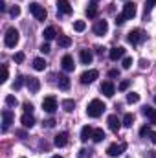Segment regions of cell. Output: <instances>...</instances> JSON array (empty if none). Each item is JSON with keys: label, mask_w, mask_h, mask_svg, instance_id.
I'll return each mask as SVG.
<instances>
[{"label": "cell", "mask_w": 156, "mask_h": 158, "mask_svg": "<svg viewBox=\"0 0 156 158\" xmlns=\"http://www.w3.org/2000/svg\"><path fill=\"white\" fill-rule=\"evenodd\" d=\"M42 35H44V39H46V40H51V39H55L57 31H55V28H53V26H48V28L44 30V33H42Z\"/></svg>", "instance_id": "603a6c76"}, {"label": "cell", "mask_w": 156, "mask_h": 158, "mask_svg": "<svg viewBox=\"0 0 156 158\" xmlns=\"http://www.w3.org/2000/svg\"><path fill=\"white\" fill-rule=\"evenodd\" d=\"M154 103H156V96H154Z\"/></svg>", "instance_id": "db71d44e"}, {"label": "cell", "mask_w": 156, "mask_h": 158, "mask_svg": "<svg viewBox=\"0 0 156 158\" xmlns=\"http://www.w3.org/2000/svg\"><path fill=\"white\" fill-rule=\"evenodd\" d=\"M51 158H63V156H51Z\"/></svg>", "instance_id": "f5cc1de1"}, {"label": "cell", "mask_w": 156, "mask_h": 158, "mask_svg": "<svg viewBox=\"0 0 156 158\" xmlns=\"http://www.w3.org/2000/svg\"><path fill=\"white\" fill-rule=\"evenodd\" d=\"M127 20H130V19H134L136 17V4L134 2H127L125 6H123V13H121Z\"/></svg>", "instance_id": "ba28073f"}, {"label": "cell", "mask_w": 156, "mask_h": 158, "mask_svg": "<svg viewBox=\"0 0 156 158\" xmlns=\"http://www.w3.org/2000/svg\"><path fill=\"white\" fill-rule=\"evenodd\" d=\"M130 66H132V57H125V59H123V68L129 70Z\"/></svg>", "instance_id": "d590c367"}, {"label": "cell", "mask_w": 156, "mask_h": 158, "mask_svg": "<svg viewBox=\"0 0 156 158\" xmlns=\"http://www.w3.org/2000/svg\"><path fill=\"white\" fill-rule=\"evenodd\" d=\"M129 86H130V81H129V79H125V81H121V83H119V86H117V88H119V90H127Z\"/></svg>", "instance_id": "74e56055"}, {"label": "cell", "mask_w": 156, "mask_h": 158, "mask_svg": "<svg viewBox=\"0 0 156 158\" xmlns=\"http://www.w3.org/2000/svg\"><path fill=\"white\" fill-rule=\"evenodd\" d=\"M9 15H11V17H18V15H20V7H18V6H13V7L9 9Z\"/></svg>", "instance_id": "e575fe53"}, {"label": "cell", "mask_w": 156, "mask_h": 158, "mask_svg": "<svg viewBox=\"0 0 156 158\" xmlns=\"http://www.w3.org/2000/svg\"><path fill=\"white\" fill-rule=\"evenodd\" d=\"M92 136H94V129L90 125H84L81 129V142H88V138H92Z\"/></svg>", "instance_id": "ffe728a7"}, {"label": "cell", "mask_w": 156, "mask_h": 158, "mask_svg": "<svg viewBox=\"0 0 156 158\" xmlns=\"http://www.w3.org/2000/svg\"><path fill=\"white\" fill-rule=\"evenodd\" d=\"M153 110H154L153 107H143V110H142V112H143V116H149V118H151V114H153Z\"/></svg>", "instance_id": "ab89813d"}, {"label": "cell", "mask_w": 156, "mask_h": 158, "mask_svg": "<svg viewBox=\"0 0 156 158\" xmlns=\"http://www.w3.org/2000/svg\"><path fill=\"white\" fill-rule=\"evenodd\" d=\"M61 66H63L64 72H74V68H76V64H74V57H72V55H64L63 61H61Z\"/></svg>", "instance_id": "4fadbf2b"}, {"label": "cell", "mask_w": 156, "mask_h": 158, "mask_svg": "<svg viewBox=\"0 0 156 158\" xmlns=\"http://www.w3.org/2000/svg\"><path fill=\"white\" fill-rule=\"evenodd\" d=\"M119 76V70H110L109 72V77H117Z\"/></svg>", "instance_id": "ee69618b"}, {"label": "cell", "mask_w": 156, "mask_h": 158, "mask_svg": "<svg viewBox=\"0 0 156 158\" xmlns=\"http://www.w3.org/2000/svg\"><path fill=\"white\" fill-rule=\"evenodd\" d=\"M63 109H64L66 112H72V110L76 109V101H74V99H64V101H63Z\"/></svg>", "instance_id": "484cf974"}, {"label": "cell", "mask_w": 156, "mask_h": 158, "mask_svg": "<svg viewBox=\"0 0 156 158\" xmlns=\"http://www.w3.org/2000/svg\"><path fill=\"white\" fill-rule=\"evenodd\" d=\"M4 44H6L7 48H15V46L18 44V31H17L15 28H9V30L6 31V35H4Z\"/></svg>", "instance_id": "7a4b0ae2"}, {"label": "cell", "mask_w": 156, "mask_h": 158, "mask_svg": "<svg viewBox=\"0 0 156 158\" xmlns=\"http://www.w3.org/2000/svg\"><path fill=\"white\" fill-rule=\"evenodd\" d=\"M24 110H26V112H31V110H33V105H31V103H26V105H24Z\"/></svg>", "instance_id": "f6af8a7d"}, {"label": "cell", "mask_w": 156, "mask_h": 158, "mask_svg": "<svg viewBox=\"0 0 156 158\" xmlns=\"http://www.w3.org/2000/svg\"><path fill=\"white\" fill-rule=\"evenodd\" d=\"M26 85H28V88H30V92H39V88H40V81L37 77H28L26 79Z\"/></svg>", "instance_id": "ac0fdd59"}, {"label": "cell", "mask_w": 156, "mask_h": 158, "mask_svg": "<svg viewBox=\"0 0 156 158\" xmlns=\"http://www.w3.org/2000/svg\"><path fill=\"white\" fill-rule=\"evenodd\" d=\"M127 40H129L130 44H140V42H143V40H145V33H143L142 30H132V31L129 33Z\"/></svg>", "instance_id": "8992f818"}, {"label": "cell", "mask_w": 156, "mask_h": 158, "mask_svg": "<svg viewBox=\"0 0 156 158\" xmlns=\"http://www.w3.org/2000/svg\"><path fill=\"white\" fill-rule=\"evenodd\" d=\"M30 13H31L37 20H46V9L40 6L39 2H31V4H30Z\"/></svg>", "instance_id": "3957f363"}, {"label": "cell", "mask_w": 156, "mask_h": 158, "mask_svg": "<svg viewBox=\"0 0 156 158\" xmlns=\"http://www.w3.org/2000/svg\"><path fill=\"white\" fill-rule=\"evenodd\" d=\"M105 103L101 101V99H92L90 103H88V107H86V114L90 116V118H99L103 112H105Z\"/></svg>", "instance_id": "6da1fadb"}, {"label": "cell", "mask_w": 156, "mask_h": 158, "mask_svg": "<svg viewBox=\"0 0 156 158\" xmlns=\"http://www.w3.org/2000/svg\"><path fill=\"white\" fill-rule=\"evenodd\" d=\"M101 92H103L107 98H112V96L116 94V86H114V83H112V81H105V83H101Z\"/></svg>", "instance_id": "8fae6325"}, {"label": "cell", "mask_w": 156, "mask_h": 158, "mask_svg": "<svg viewBox=\"0 0 156 158\" xmlns=\"http://www.w3.org/2000/svg\"><path fill=\"white\" fill-rule=\"evenodd\" d=\"M154 6H156V0H145V13H149Z\"/></svg>", "instance_id": "836d02e7"}, {"label": "cell", "mask_w": 156, "mask_h": 158, "mask_svg": "<svg viewBox=\"0 0 156 158\" xmlns=\"http://www.w3.org/2000/svg\"><path fill=\"white\" fill-rule=\"evenodd\" d=\"M151 123H153V125H156V109L153 110V114H151Z\"/></svg>", "instance_id": "bcb514c9"}, {"label": "cell", "mask_w": 156, "mask_h": 158, "mask_svg": "<svg viewBox=\"0 0 156 158\" xmlns=\"http://www.w3.org/2000/svg\"><path fill=\"white\" fill-rule=\"evenodd\" d=\"M132 123H134V116L130 112L123 116V127H132Z\"/></svg>", "instance_id": "83f0119b"}, {"label": "cell", "mask_w": 156, "mask_h": 158, "mask_svg": "<svg viewBox=\"0 0 156 158\" xmlns=\"http://www.w3.org/2000/svg\"><path fill=\"white\" fill-rule=\"evenodd\" d=\"M96 13H97V6H96V4L92 2V4H90V6L86 7V15H88V17L92 19V17H96Z\"/></svg>", "instance_id": "f1b7e54d"}, {"label": "cell", "mask_w": 156, "mask_h": 158, "mask_svg": "<svg viewBox=\"0 0 156 158\" xmlns=\"http://www.w3.org/2000/svg\"><path fill=\"white\" fill-rule=\"evenodd\" d=\"M66 143H68V132H59L55 136V140H53V145L55 147H64Z\"/></svg>", "instance_id": "9a60e30c"}, {"label": "cell", "mask_w": 156, "mask_h": 158, "mask_svg": "<svg viewBox=\"0 0 156 158\" xmlns=\"http://www.w3.org/2000/svg\"><path fill=\"white\" fill-rule=\"evenodd\" d=\"M127 101H129V103H138V101H140V94L129 92V94H127Z\"/></svg>", "instance_id": "f546056e"}, {"label": "cell", "mask_w": 156, "mask_h": 158, "mask_svg": "<svg viewBox=\"0 0 156 158\" xmlns=\"http://www.w3.org/2000/svg\"><path fill=\"white\" fill-rule=\"evenodd\" d=\"M57 85H59V88L68 90V88H70V79L66 77V76H63V74H61V76L57 77Z\"/></svg>", "instance_id": "44dd1931"}, {"label": "cell", "mask_w": 156, "mask_h": 158, "mask_svg": "<svg viewBox=\"0 0 156 158\" xmlns=\"http://www.w3.org/2000/svg\"><path fill=\"white\" fill-rule=\"evenodd\" d=\"M107 121H109V129H110V131H114V132H117V131L121 129V123H123V121L117 118L116 114L109 116V119H107Z\"/></svg>", "instance_id": "5bb4252c"}, {"label": "cell", "mask_w": 156, "mask_h": 158, "mask_svg": "<svg viewBox=\"0 0 156 158\" xmlns=\"http://www.w3.org/2000/svg\"><path fill=\"white\" fill-rule=\"evenodd\" d=\"M151 142L156 145V132H153V134H151Z\"/></svg>", "instance_id": "f907efd6"}, {"label": "cell", "mask_w": 156, "mask_h": 158, "mask_svg": "<svg viewBox=\"0 0 156 158\" xmlns=\"http://www.w3.org/2000/svg\"><path fill=\"white\" fill-rule=\"evenodd\" d=\"M20 121H22V125H24L26 129H31V127L35 125V118H33L31 112H24L22 118H20Z\"/></svg>", "instance_id": "e0dca14e"}, {"label": "cell", "mask_w": 156, "mask_h": 158, "mask_svg": "<svg viewBox=\"0 0 156 158\" xmlns=\"http://www.w3.org/2000/svg\"><path fill=\"white\" fill-rule=\"evenodd\" d=\"M125 55V48L123 46H116V48H112L110 52H109V57L112 59V61H117V59H121Z\"/></svg>", "instance_id": "2e32d148"}, {"label": "cell", "mask_w": 156, "mask_h": 158, "mask_svg": "<svg viewBox=\"0 0 156 158\" xmlns=\"http://www.w3.org/2000/svg\"><path fill=\"white\" fill-rule=\"evenodd\" d=\"M92 140H94V142H103V140H105V131H103V129H94Z\"/></svg>", "instance_id": "cb8c5ba5"}, {"label": "cell", "mask_w": 156, "mask_h": 158, "mask_svg": "<svg viewBox=\"0 0 156 158\" xmlns=\"http://www.w3.org/2000/svg\"><path fill=\"white\" fill-rule=\"evenodd\" d=\"M42 109H44L46 112L53 114V112L57 110V99H55L53 96H48V98H44V99H42Z\"/></svg>", "instance_id": "277c9868"}, {"label": "cell", "mask_w": 156, "mask_h": 158, "mask_svg": "<svg viewBox=\"0 0 156 158\" xmlns=\"http://www.w3.org/2000/svg\"><path fill=\"white\" fill-rule=\"evenodd\" d=\"M107 31H109V22H107V20H97V22L94 24V33H96V35L103 37Z\"/></svg>", "instance_id": "30bf717a"}, {"label": "cell", "mask_w": 156, "mask_h": 158, "mask_svg": "<svg viewBox=\"0 0 156 158\" xmlns=\"http://www.w3.org/2000/svg\"><path fill=\"white\" fill-rule=\"evenodd\" d=\"M140 134L145 138V136H151V134H153V131H151V127H149V125H143V127L140 129Z\"/></svg>", "instance_id": "1f68e13d"}, {"label": "cell", "mask_w": 156, "mask_h": 158, "mask_svg": "<svg viewBox=\"0 0 156 158\" xmlns=\"http://www.w3.org/2000/svg\"><path fill=\"white\" fill-rule=\"evenodd\" d=\"M57 42H59V46H63V48H68V46L72 44V39H70L68 35H59Z\"/></svg>", "instance_id": "d4e9b609"}, {"label": "cell", "mask_w": 156, "mask_h": 158, "mask_svg": "<svg viewBox=\"0 0 156 158\" xmlns=\"http://www.w3.org/2000/svg\"><path fill=\"white\" fill-rule=\"evenodd\" d=\"M97 76H99V72L97 70H86V72H83L81 74V83L83 85H90V83H94L96 79H97Z\"/></svg>", "instance_id": "52a82bcc"}, {"label": "cell", "mask_w": 156, "mask_h": 158, "mask_svg": "<svg viewBox=\"0 0 156 158\" xmlns=\"http://www.w3.org/2000/svg\"><path fill=\"white\" fill-rule=\"evenodd\" d=\"M17 103H18V101H17V98H15V96H11V94H7V96H6V105H7V107H15Z\"/></svg>", "instance_id": "4dcf8cb0"}, {"label": "cell", "mask_w": 156, "mask_h": 158, "mask_svg": "<svg viewBox=\"0 0 156 158\" xmlns=\"http://www.w3.org/2000/svg\"><path fill=\"white\" fill-rule=\"evenodd\" d=\"M125 20H127V19H125L123 15H117V17H116V20H114V22H116V26H121V24H123Z\"/></svg>", "instance_id": "60d3db41"}, {"label": "cell", "mask_w": 156, "mask_h": 158, "mask_svg": "<svg viewBox=\"0 0 156 158\" xmlns=\"http://www.w3.org/2000/svg\"><path fill=\"white\" fill-rule=\"evenodd\" d=\"M96 52H97L99 55H103V52H105V48H101V46H99V48H96Z\"/></svg>", "instance_id": "681fc988"}, {"label": "cell", "mask_w": 156, "mask_h": 158, "mask_svg": "<svg viewBox=\"0 0 156 158\" xmlns=\"http://www.w3.org/2000/svg\"><path fill=\"white\" fill-rule=\"evenodd\" d=\"M40 52H42V53H50V52H51V50H50V44H48V42H44V44L40 46Z\"/></svg>", "instance_id": "b9f144b4"}, {"label": "cell", "mask_w": 156, "mask_h": 158, "mask_svg": "<svg viewBox=\"0 0 156 158\" xmlns=\"http://www.w3.org/2000/svg\"><path fill=\"white\" fill-rule=\"evenodd\" d=\"M125 149H127V143H112V145H109L107 153H109V156H119Z\"/></svg>", "instance_id": "9c48e42d"}, {"label": "cell", "mask_w": 156, "mask_h": 158, "mask_svg": "<svg viewBox=\"0 0 156 158\" xmlns=\"http://www.w3.org/2000/svg\"><path fill=\"white\" fill-rule=\"evenodd\" d=\"M22 85H24V77H22V76H18V77L15 79V83H13V88H15V90H18Z\"/></svg>", "instance_id": "d6a6232c"}, {"label": "cell", "mask_w": 156, "mask_h": 158, "mask_svg": "<svg viewBox=\"0 0 156 158\" xmlns=\"http://www.w3.org/2000/svg\"><path fill=\"white\" fill-rule=\"evenodd\" d=\"M7 77H9V72H7V66L4 64V76H2V79H0V81H2V83H6V81H7Z\"/></svg>", "instance_id": "7bdbcfd3"}, {"label": "cell", "mask_w": 156, "mask_h": 158, "mask_svg": "<svg viewBox=\"0 0 156 158\" xmlns=\"http://www.w3.org/2000/svg\"><path fill=\"white\" fill-rule=\"evenodd\" d=\"M79 57H81V63H83V64H90L92 59H94V53H92L90 50H81Z\"/></svg>", "instance_id": "d6986e66"}, {"label": "cell", "mask_w": 156, "mask_h": 158, "mask_svg": "<svg viewBox=\"0 0 156 158\" xmlns=\"http://www.w3.org/2000/svg\"><path fill=\"white\" fill-rule=\"evenodd\" d=\"M46 123V127H53L55 125V119H48V121H44Z\"/></svg>", "instance_id": "c3c4849f"}, {"label": "cell", "mask_w": 156, "mask_h": 158, "mask_svg": "<svg viewBox=\"0 0 156 158\" xmlns=\"http://www.w3.org/2000/svg\"><path fill=\"white\" fill-rule=\"evenodd\" d=\"M57 13L61 15H70L72 13V6L68 0H57Z\"/></svg>", "instance_id": "7c38bea8"}, {"label": "cell", "mask_w": 156, "mask_h": 158, "mask_svg": "<svg viewBox=\"0 0 156 158\" xmlns=\"http://www.w3.org/2000/svg\"><path fill=\"white\" fill-rule=\"evenodd\" d=\"M140 66H142V68H147V66H149V63H147L145 59H142V61H140Z\"/></svg>", "instance_id": "7dc6e473"}, {"label": "cell", "mask_w": 156, "mask_h": 158, "mask_svg": "<svg viewBox=\"0 0 156 158\" xmlns=\"http://www.w3.org/2000/svg\"><path fill=\"white\" fill-rule=\"evenodd\" d=\"M33 68H35L37 72H42V70L46 68V61H44L42 57H37V59H33Z\"/></svg>", "instance_id": "7402d4cb"}, {"label": "cell", "mask_w": 156, "mask_h": 158, "mask_svg": "<svg viewBox=\"0 0 156 158\" xmlns=\"http://www.w3.org/2000/svg\"><path fill=\"white\" fill-rule=\"evenodd\" d=\"M13 119H15V114L9 109H4L2 110V131H7L9 125L13 123Z\"/></svg>", "instance_id": "5b68a950"}, {"label": "cell", "mask_w": 156, "mask_h": 158, "mask_svg": "<svg viewBox=\"0 0 156 158\" xmlns=\"http://www.w3.org/2000/svg\"><path fill=\"white\" fill-rule=\"evenodd\" d=\"M13 61H15V63H22V61H24V53H22V52L15 53V55H13Z\"/></svg>", "instance_id": "8d00e7d4"}, {"label": "cell", "mask_w": 156, "mask_h": 158, "mask_svg": "<svg viewBox=\"0 0 156 158\" xmlns=\"http://www.w3.org/2000/svg\"><path fill=\"white\" fill-rule=\"evenodd\" d=\"M0 11H6V2H0Z\"/></svg>", "instance_id": "816d5d0a"}, {"label": "cell", "mask_w": 156, "mask_h": 158, "mask_svg": "<svg viewBox=\"0 0 156 158\" xmlns=\"http://www.w3.org/2000/svg\"><path fill=\"white\" fill-rule=\"evenodd\" d=\"M92 155V151H88V149H81L79 151V158H88Z\"/></svg>", "instance_id": "f35d334b"}, {"label": "cell", "mask_w": 156, "mask_h": 158, "mask_svg": "<svg viewBox=\"0 0 156 158\" xmlns=\"http://www.w3.org/2000/svg\"><path fill=\"white\" fill-rule=\"evenodd\" d=\"M74 30L79 31V33L84 31V30H86V22H84V20H76V22H74Z\"/></svg>", "instance_id": "4316f807"}]
</instances>
